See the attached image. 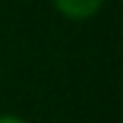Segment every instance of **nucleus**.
<instances>
[{"label":"nucleus","mask_w":123,"mask_h":123,"mask_svg":"<svg viewBox=\"0 0 123 123\" xmlns=\"http://www.w3.org/2000/svg\"><path fill=\"white\" fill-rule=\"evenodd\" d=\"M0 123H25V121L18 118V116H10L8 113V116H0Z\"/></svg>","instance_id":"nucleus-2"},{"label":"nucleus","mask_w":123,"mask_h":123,"mask_svg":"<svg viewBox=\"0 0 123 123\" xmlns=\"http://www.w3.org/2000/svg\"><path fill=\"white\" fill-rule=\"evenodd\" d=\"M105 0H53L55 10L68 20H88L103 8Z\"/></svg>","instance_id":"nucleus-1"}]
</instances>
